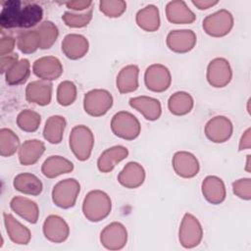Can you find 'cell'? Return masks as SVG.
Wrapping results in <instances>:
<instances>
[{
    "mask_svg": "<svg viewBox=\"0 0 251 251\" xmlns=\"http://www.w3.org/2000/svg\"><path fill=\"white\" fill-rule=\"evenodd\" d=\"M94 134L92 130L84 126H75L69 135V146L74 156L80 162L87 161L94 146Z\"/></svg>",
    "mask_w": 251,
    "mask_h": 251,
    "instance_id": "obj_2",
    "label": "cell"
},
{
    "mask_svg": "<svg viewBox=\"0 0 251 251\" xmlns=\"http://www.w3.org/2000/svg\"><path fill=\"white\" fill-rule=\"evenodd\" d=\"M244 170H245L246 173H248V174L251 173V155H250V154L246 156V163H245Z\"/></svg>",
    "mask_w": 251,
    "mask_h": 251,
    "instance_id": "obj_48",
    "label": "cell"
},
{
    "mask_svg": "<svg viewBox=\"0 0 251 251\" xmlns=\"http://www.w3.org/2000/svg\"><path fill=\"white\" fill-rule=\"evenodd\" d=\"M45 152V144L39 139H27L21 144L18 151L19 162L23 166L36 164Z\"/></svg>",
    "mask_w": 251,
    "mask_h": 251,
    "instance_id": "obj_26",
    "label": "cell"
},
{
    "mask_svg": "<svg viewBox=\"0 0 251 251\" xmlns=\"http://www.w3.org/2000/svg\"><path fill=\"white\" fill-rule=\"evenodd\" d=\"M93 18L92 8L83 13H74L66 11L62 15V21L71 28H82L89 25Z\"/></svg>",
    "mask_w": 251,
    "mask_h": 251,
    "instance_id": "obj_40",
    "label": "cell"
},
{
    "mask_svg": "<svg viewBox=\"0 0 251 251\" xmlns=\"http://www.w3.org/2000/svg\"><path fill=\"white\" fill-rule=\"evenodd\" d=\"M18 61H19V55L17 53H12L9 55L1 56V58H0L1 74H6Z\"/></svg>",
    "mask_w": 251,
    "mask_h": 251,
    "instance_id": "obj_44",
    "label": "cell"
},
{
    "mask_svg": "<svg viewBox=\"0 0 251 251\" xmlns=\"http://www.w3.org/2000/svg\"><path fill=\"white\" fill-rule=\"evenodd\" d=\"M53 85L50 81L38 79L29 82L25 87V99L27 102L47 106L52 100Z\"/></svg>",
    "mask_w": 251,
    "mask_h": 251,
    "instance_id": "obj_18",
    "label": "cell"
},
{
    "mask_svg": "<svg viewBox=\"0 0 251 251\" xmlns=\"http://www.w3.org/2000/svg\"><path fill=\"white\" fill-rule=\"evenodd\" d=\"M10 208L29 224H36L39 219L38 205L27 197L14 196L10 201Z\"/></svg>",
    "mask_w": 251,
    "mask_h": 251,
    "instance_id": "obj_24",
    "label": "cell"
},
{
    "mask_svg": "<svg viewBox=\"0 0 251 251\" xmlns=\"http://www.w3.org/2000/svg\"><path fill=\"white\" fill-rule=\"evenodd\" d=\"M30 75V63L27 59H20L6 74V83L14 86L25 83Z\"/></svg>",
    "mask_w": 251,
    "mask_h": 251,
    "instance_id": "obj_34",
    "label": "cell"
},
{
    "mask_svg": "<svg viewBox=\"0 0 251 251\" xmlns=\"http://www.w3.org/2000/svg\"><path fill=\"white\" fill-rule=\"evenodd\" d=\"M128 104L132 109L141 114L145 120L150 122L159 120L162 115L161 102L154 97L146 95L131 97L128 100Z\"/></svg>",
    "mask_w": 251,
    "mask_h": 251,
    "instance_id": "obj_17",
    "label": "cell"
},
{
    "mask_svg": "<svg viewBox=\"0 0 251 251\" xmlns=\"http://www.w3.org/2000/svg\"><path fill=\"white\" fill-rule=\"evenodd\" d=\"M197 43V36L191 29L171 30L166 37L167 47L175 53L184 54L190 52Z\"/></svg>",
    "mask_w": 251,
    "mask_h": 251,
    "instance_id": "obj_13",
    "label": "cell"
},
{
    "mask_svg": "<svg viewBox=\"0 0 251 251\" xmlns=\"http://www.w3.org/2000/svg\"><path fill=\"white\" fill-rule=\"evenodd\" d=\"M204 133L213 143H225L233 133L232 122L226 116H215L206 123Z\"/></svg>",
    "mask_w": 251,
    "mask_h": 251,
    "instance_id": "obj_10",
    "label": "cell"
},
{
    "mask_svg": "<svg viewBox=\"0 0 251 251\" xmlns=\"http://www.w3.org/2000/svg\"><path fill=\"white\" fill-rule=\"evenodd\" d=\"M232 69L226 58L217 57L211 60L207 66L206 79L215 88H223L229 84L232 79Z\"/></svg>",
    "mask_w": 251,
    "mask_h": 251,
    "instance_id": "obj_8",
    "label": "cell"
},
{
    "mask_svg": "<svg viewBox=\"0 0 251 251\" xmlns=\"http://www.w3.org/2000/svg\"><path fill=\"white\" fill-rule=\"evenodd\" d=\"M80 192V183L74 177L58 181L52 189L51 198L57 207L61 209L73 208Z\"/></svg>",
    "mask_w": 251,
    "mask_h": 251,
    "instance_id": "obj_4",
    "label": "cell"
},
{
    "mask_svg": "<svg viewBox=\"0 0 251 251\" xmlns=\"http://www.w3.org/2000/svg\"><path fill=\"white\" fill-rule=\"evenodd\" d=\"M110 127L114 135L124 140H134L141 132L139 120L127 111L116 113L112 117Z\"/></svg>",
    "mask_w": 251,
    "mask_h": 251,
    "instance_id": "obj_3",
    "label": "cell"
},
{
    "mask_svg": "<svg viewBox=\"0 0 251 251\" xmlns=\"http://www.w3.org/2000/svg\"><path fill=\"white\" fill-rule=\"evenodd\" d=\"M14 188L25 195L38 196L43 190L42 181L33 174L21 173L13 179Z\"/></svg>",
    "mask_w": 251,
    "mask_h": 251,
    "instance_id": "obj_29",
    "label": "cell"
},
{
    "mask_svg": "<svg viewBox=\"0 0 251 251\" xmlns=\"http://www.w3.org/2000/svg\"><path fill=\"white\" fill-rule=\"evenodd\" d=\"M146 177V173L138 162H128L118 175L119 183L128 189H135L141 186Z\"/></svg>",
    "mask_w": 251,
    "mask_h": 251,
    "instance_id": "obj_20",
    "label": "cell"
},
{
    "mask_svg": "<svg viewBox=\"0 0 251 251\" xmlns=\"http://www.w3.org/2000/svg\"><path fill=\"white\" fill-rule=\"evenodd\" d=\"M233 194L241 200H251V178L241 177L234 180L231 184Z\"/></svg>",
    "mask_w": 251,
    "mask_h": 251,
    "instance_id": "obj_42",
    "label": "cell"
},
{
    "mask_svg": "<svg viewBox=\"0 0 251 251\" xmlns=\"http://www.w3.org/2000/svg\"><path fill=\"white\" fill-rule=\"evenodd\" d=\"M16 39L10 35H4L0 39V56L12 54L16 45Z\"/></svg>",
    "mask_w": 251,
    "mask_h": 251,
    "instance_id": "obj_43",
    "label": "cell"
},
{
    "mask_svg": "<svg viewBox=\"0 0 251 251\" xmlns=\"http://www.w3.org/2000/svg\"><path fill=\"white\" fill-rule=\"evenodd\" d=\"M67 126V121L63 116L53 115L50 116L44 125L43 127V137L50 144H59L61 143L64 132Z\"/></svg>",
    "mask_w": 251,
    "mask_h": 251,
    "instance_id": "obj_30",
    "label": "cell"
},
{
    "mask_svg": "<svg viewBox=\"0 0 251 251\" xmlns=\"http://www.w3.org/2000/svg\"><path fill=\"white\" fill-rule=\"evenodd\" d=\"M42 231L44 237L53 243H63L70 235V226L62 217L49 215L43 222Z\"/></svg>",
    "mask_w": 251,
    "mask_h": 251,
    "instance_id": "obj_15",
    "label": "cell"
},
{
    "mask_svg": "<svg viewBox=\"0 0 251 251\" xmlns=\"http://www.w3.org/2000/svg\"><path fill=\"white\" fill-rule=\"evenodd\" d=\"M101 245L108 250H121L127 242V230L124 224L113 222L107 225L100 232Z\"/></svg>",
    "mask_w": 251,
    "mask_h": 251,
    "instance_id": "obj_11",
    "label": "cell"
},
{
    "mask_svg": "<svg viewBox=\"0 0 251 251\" xmlns=\"http://www.w3.org/2000/svg\"><path fill=\"white\" fill-rule=\"evenodd\" d=\"M20 146V138L12 129L7 127L0 129V155L2 157L13 156L19 151Z\"/></svg>",
    "mask_w": 251,
    "mask_h": 251,
    "instance_id": "obj_36",
    "label": "cell"
},
{
    "mask_svg": "<svg viewBox=\"0 0 251 251\" xmlns=\"http://www.w3.org/2000/svg\"><path fill=\"white\" fill-rule=\"evenodd\" d=\"M165 12L167 20L175 25H190L196 20L194 12L182 0L168 2Z\"/></svg>",
    "mask_w": 251,
    "mask_h": 251,
    "instance_id": "obj_22",
    "label": "cell"
},
{
    "mask_svg": "<svg viewBox=\"0 0 251 251\" xmlns=\"http://www.w3.org/2000/svg\"><path fill=\"white\" fill-rule=\"evenodd\" d=\"M17 48L23 54H32L40 49V36L37 29H27L19 33L16 39Z\"/></svg>",
    "mask_w": 251,
    "mask_h": 251,
    "instance_id": "obj_35",
    "label": "cell"
},
{
    "mask_svg": "<svg viewBox=\"0 0 251 251\" xmlns=\"http://www.w3.org/2000/svg\"><path fill=\"white\" fill-rule=\"evenodd\" d=\"M233 16L226 9H220L206 16L202 22V27L205 33L217 38L227 35L233 28Z\"/></svg>",
    "mask_w": 251,
    "mask_h": 251,
    "instance_id": "obj_5",
    "label": "cell"
},
{
    "mask_svg": "<svg viewBox=\"0 0 251 251\" xmlns=\"http://www.w3.org/2000/svg\"><path fill=\"white\" fill-rule=\"evenodd\" d=\"M201 192L207 202L212 205L222 204L226 197L224 180L217 176H207L201 183Z\"/></svg>",
    "mask_w": 251,
    "mask_h": 251,
    "instance_id": "obj_19",
    "label": "cell"
},
{
    "mask_svg": "<svg viewBox=\"0 0 251 251\" xmlns=\"http://www.w3.org/2000/svg\"><path fill=\"white\" fill-rule=\"evenodd\" d=\"M99 10L108 18H120L126 11V2L124 0H102L99 2Z\"/></svg>",
    "mask_w": 251,
    "mask_h": 251,
    "instance_id": "obj_41",
    "label": "cell"
},
{
    "mask_svg": "<svg viewBox=\"0 0 251 251\" xmlns=\"http://www.w3.org/2000/svg\"><path fill=\"white\" fill-rule=\"evenodd\" d=\"M3 221L6 232L11 241L18 245H26L31 239L29 228L20 223L12 214L3 213Z\"/></svg>",
    "mask_w": 251,
    "mask_h": 251,
    "instance_id": "obj_23",
    "label": "cell"
},
{
    "mask_svg": "<svg viewBox=\"0 0 251 251\" xmlns=\"http://www.w3.org/2000/svg\"><path fill=\"white\" fill-rule=\"evenodd\" d=\"M172 166L176 175L182 178H192L200 171L198 159L188 151H176L173 155Z\"/></svg>",
    "mask_w": 251,
    "mask_h": 251,
    "instance_id": "obj_12",
    "label": "cell"
},
{
    "mask_svg": "<svg viewBox=\"0 0 251 251\" xmlns=\"http://www.w3.org/2000/svg\"><path fill=\"white\" fill-rule=\"evenodd\" d=\"M61 49L68 59L79 60L87 54L89 50V42L82 34L69 33L63 38Z\"/></svg>",
    "mask_w": 251,
    "mask_h": 251,
    "instance_id": "obj_16",
    "label": "cell"
},
{
    "mask_svg": "<svg viewBox=\"0 0 251 251\" xmlns=\"http://www.w3.org/2000/svg\"><path fill=\"white\" fill-rule=\"evenodd\" d=\"M129 152L126 146L115 145L105 149L97 160V169L100 173H111L115 167L127 158Z\"/></svg>",
    "mask_w": 251,
    "mask_h": 251,
    "instance_id": "obj_21",
    "label": "cell"
},
{
    "mask_svg": "<svg viewBox=\"0 0 251 251\" xmlns=\"http://www.w3.org/2000/svg\"><path fill=\"white\" fill-rule=\"evenodd\" d=\"M73 170V162L60 155L49 156L41 165V173L47 178H55L59 176L69 174Z\"/></svg>",
    "mask_w": 251,
    "mask_h": 251,
    "instance_id": "obj_27",
    "label": "cell"
},
{
    "mask_svg": "<svg viewBox=\"0 0 251 251\" xmlns=\"http://www.w3.org/2000/svg\"><path fill=\"white\" fill-rule=\"evenodd\" d=\"M191 3L198 9V10H207L216 6L219 1L217 0H192Z\"/></svg>",
    "mask_w": 251,
    "mask_h": 251,
    "instance_id": "obj_47",
    "label": "cell"
},
{
    "mask_svg": "<svg viewBox=\"0 0 251 251\" xmlns=\"http://www.w3.org/2000/svg\"><path fill=\"white\" fill-rule=\"evenodd\" d=\"M77 96L76 85L71 80H63L59 83L56 92V99L63 107L71 106L75 103Z\"/></svg>",
    "mask_w": 251,
    "mask_h": 251,
    "instance_id": "obj_39",
    "label": "cell"
},
{
    "mask_svg": "<svg viewBox=\"0 0 251 251\" xmlns=\"http://www.w3.org/2000/svg\"><path fill=\"white\" fill-rule=\"evenodd\" d=\"M41 124V116L30 109L22 110L17 116L18 127L25 132H34Z\"/></svg>",
    "mask_w": 251,
    "mask_h": 251,
    "instance_id": "obj_38",
    "label": "cell"
},
{
    "mask_svg": "<svg viewBox=\"0 0 251 251\" xmlns=\"http://www.w3.org/2000/svg\"><path fill=\"white\" fill-rule=\"evenodd\" d=\"M251 148V128L247 127L240 139H239V143H238V150L239 151H243V150H249Z\"/></svg>",
    "mask_w": 251,
    "mask_h": 251,
    "instance_id": "obj_46",
    "label": "cell"
},
{
    "mask_svg": "<svg viewBox=\"0 0 251 251\" xmlns=\"http://www.w3.org/2000/svg\"><path fill=\"white\" fill-rule=\"evenodd\" d=\"M37 31L40 36V49L42 50L51 48L59 36V29L51 21L41 22L37 27Z\"/></svg>",
    "mask_w": 251,
    "mask_h": 251,
    "instance_id": "obj_37",
    "label": "cell"
},
{
    "mask_svg": "<svg viewBox=\"0 0 251 251\" xmlns=\"http://www.w3.org/2000/svg\"><path fill=\"white\" fill-rule=\"evenodd\" d=\"M67 8L75 12H81L88 10L92 6V1H69L66 3Z\"/></svg>",
    "mask_w": 251,
    "mask_h": 251,
    "instance_id": "obj_45",
    "label": "cell"
},
{
    "mask_svg": "<svg viewBox=\"0 0 251 251\" xmlns=\"http://www.w3.org/2000/svg\"><path fill=\"white\" fill-rule=\"evenodd\" d=\"M84 112L94 118L102 117L108 113L114 104V98L110 91L95 88L87 91L83 96Z\"/></svg>",
    "mask_w": 251,
    "mask_h": 251,
    "instance_id": "obj_6",
    "label": "cell"
},
{
    "mask_svg": "<svg viewBox=\"0 0 251 251\" xmlns=\"http://www.w3.org/2000/svg\"><path fill=\"white\" fill-rule=\"evenodd\" d=\"M144 83L146 88L152 92H165L172 84L171 72L163 64H152L145 70Z\"/></svg>",
    "mask_w": 251,
    "mask_h": 251,
    "instance_id": "obj_9",
    "label": "cell"
},
{
    "mask_svg": "<svg viewBox=\"0 0 251 251\" xmlns=\"http://www.w3.org/2000/svg\"><path fill=\"white\" fill-rule=\"evenodd\" d=\"M203 227L199 220L190 213H185L178 228V241L185 249L197 247L203 239Z\"/></svg>",
    "mask_w": 251,
    "mask_h": 251,
    "instance_id": "obj_7",
    "label": "cell"
},
{
    "mask_svg": "<svg viewBox=\"0 0 251 251\" xmlns=\"http://www.w3.org/2000/svg\"><path fill=\"white\" fill-rule=\"evenodd\" d=\"M194 107V99L186 91H176L168 99V109L175 116H185Z\"/></svg>",
    "mask_w": 251,
    "mask_h": 251,
    "instance_id": "obj_31",
    "label": "cell"
},
{
    "mask_svg": "<svg viewBox=\"0 0 251 251\" xmlns=\"http://www.w3.org/2000/svg\"><path fill=\"white\" fill-rule=\"evenodd\" d=\"M135 23L139 28L147 32L157 31L161 25L160 12L157 6L149 4L135 15Z\"/></svg>",
    "mask_w": 251,
    "mask_h": 251,
    "instance_id": "obj_28",
    "label": "cell"
},
{
    "mask_svg": "<svg viewBox=\"0 0 251 251\" xmlns=\"http://www.w3.org/2000/svg\"><path fill=\"white\" fill-rule=\"evenodd\" d=\"M63 65L55 56L40 57L32 64V73L42 80H56L63 75Z\"/></svg>",
    "mask_w": 251,
    "mask_h": 251,
    "instance_id": "obj_14",
    "label": "cell"
},
{
    "mask_svg": "<svg viewBox=\"0 0 251 251\" xmlns=\"http://www.w3.org/2000/svg\"><path fill=\"white\" fill-rule=\"evenodd\" d=\"M43 18V9L36 3H24L19 15L18 27L31 28L40 24ZM17 27V28H18Z\"/></svg>",
    "mask_w": 251,
    "mask_h": 251,
    "instance_id": "obj_32",
    "label": "cell"
},
{
    "mask_svg": "<svg viewBox=\"0 0 251 251\" xmlns=\"http://www.w3.org/2000/svg\"><path fill=\"white\" fill-rule=\"evenodd\" d=\"M81 211L87 221L91 223H99L111 214V197L103 190H90L82 201Z\"/></svg>",
    "mask_w": 251,
    "mask_h": 251,
    "instance_id": "obj_1",
    "label": "cell"
},
{
    "mask_svg": "<svg viewBox=\"0 0 251 251\" xmlns=\"http://www.w3.org/2000/svg\"><path fill=\"white\" fill-rule=\"evenodd\" d=\"M22 7L23 2L20 0H8L3 3L0 12V25L2 28H17Z\"/></svg>",
    "mask_w": 251,
    "mask_h": 251,
    "instance_id": "obj_33",
    "label": "cell"
},
{
    "mask_svg": "<svg viewBox=\"0 0 251 251\" xmlns=\"http://www.w3.org/2000/svg\"><path fill=\"white\" fill-rule=\"evenodd\" d=\"M139 68L137 65L130 64L121 69L116 78V87L121 94H127L137 90Z\"/></svg>",
    "mask_w": 251,
    "mask_h": 251,
    "instance_id": "obj_25",
    "label": "cell"
}]
</instances>
